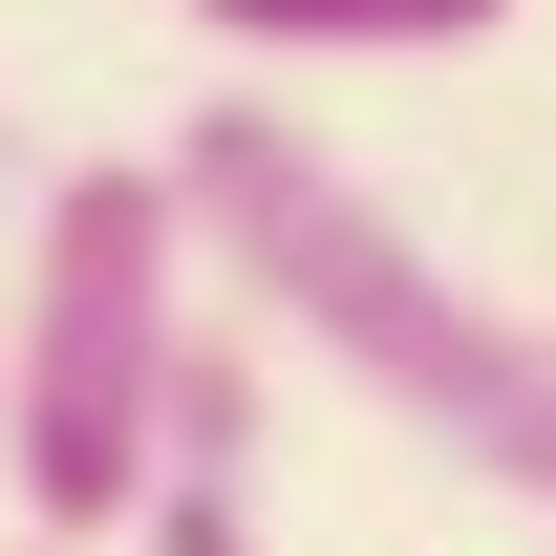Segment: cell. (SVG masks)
Here are the masks:
<instances>
[{
	"mask_svg": "<svg viewBox=\"0 0 556 556\" xmlns=\"http://www.w3.org/2000/svg\"><path fill=\"white\" fill-rule=\"evenodd\" d=\"M172 471L257 492V364H236V321H193V343H172Z\"/></svg>",
	"mask_w": 556,
	"mask_h": 556,
	"instance_id": "obj_4",
	"label": "cell"
},
{
	"mask_svg": "<svg viewBox=\"0 0 556 556\" xmlns=\"http://www.w3.org/2000/svg\"><path fill=\"white\" fill-rule=\"evenodd\" d=\"M172 193H193L214 278L257 300L278 343H321L386 428H428L450 471H492V492H535V514H556V321L471 300V278H450L407 214L343 172V150L278 129V108H193V129H172Z\"/></svg>",
	"mask_w": 556,
	"mask_h": 556,
	"instance_id": "obj_1",
	"label": "cell"
},
{
	"mask_svg": "<svg viewBox=\"0 0 556 556\" xmlns=\"http://www.w3.org/2000/svg\"><path fill=\"white\" fill-rule=\"evenodd\" d=\"M43 556H65V535H43Z\"/></svg>",
	"mask_w": 556,
	"mask_h": 556,
	"instance_id": "obj_7",
	"label": "cell"
},
{
	"mask_svg": "<svg viewBox=\"0 0 556 556\" xmlns=\"http://www.w3.org/2000/svg\"><path fill=\"white\" fill-rule=\"evenodd\" d=\"M0 386H22V343H0Z\"/></svg>",
	"mask_w": 556,
	"mask_h": 556,
	"instance_id": "obj_6",
	"label": "cell"
},
{
	"mask_svg": "<svg viewBox=\"0 0 556 556\" xmlns=\"http://www.w3.org/2000/svg\"><path fill=\"white\" fill-rule=\"evenodd\" d=\"M129 556H257V492H214V471H150Z\"/></svg>",
	"mask_w": 556,
	"mask_h": 556,
	"instance_id": "obj_5",
	"label": "cell"
},
{
	"mask_svg": "<svg viewBox=\"0 0 556 556\" xmlns=\"http://www.w3.org/2000/svg\"><path fill=\"white\" fill-rule=\"evenodd\" d=\"M193 193H172V150H108V172H43V214H22V386H0V471H22V535L108 556L150 514V471H172V343H193Z\"/></svg>",
	"mask_w": 556,
	"mask_h": 556,
	"instance_id": "obj_2",
	"label": "cell"
},
{
	"mask_svg": "<svg viewBox=\"0 0 556 556\" xmlns=\"http://www.w3.org/2000/svg\"><path fill=\"white\" fill-rule=\"evenodd\" d=\"M236 65H407V43H492L514 0H193Z\"/></svg>",
	"mask_w": 556,
	"mask_h": 556,
	"instance_id": "obj_3",
	"label": "cell"
}]
</instances>
